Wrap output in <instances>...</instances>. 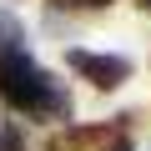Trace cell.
<instances>
[{"mask_svg": "<svg viewBox=\"0 0 151 151\" xmlns=\"http://www.w3.org/2000/svg\"><path fill=\"white\" fill-rule=\"evenodd\" d=\"M0 96H5L15 111H30V116H70V96L50 81L25 50L0 55Z\"/></svg>", "mask_w": 151, "mask_h": 151, "instance_id": "cell-1", "label": "cell"}, {"mask_svg": "<svg viewBox=\"0 0 151 151\" xmlns=\"http://www.w3.org/2000/svg\"><path fill=\"white\" fill-rule=\"evenodd\" d=\"M65 65H70L76 76H86L91 86H101V91H116L126 76H131V60H126V55H101V50H70Z\"/></svg>", "mask_w": 151, "mask_h": 151, "instance_id": "cell-2", "label": "cell"}, {"mask_svg": "<svg viewBox=\"0 0 151 151\" xmlns=\"http://www.w3.org/2000/svg\"><path fill=\"white\" fill-rule=\"evenodd\" d=\"M20 50V20L15 15H0V55Z\"/></svg>", "mask_w": 151, "mask_h": 151, "instance_id": "cell-3", "label": "cell"}, {"mask_svg": "<svg viewBox=\"0 0 151 151\" xmlns=\"http://www.w3.org/2000/svg\"><path fill=\"white\" fill-rule=\"evenodd\" d=\"M111 151H131V146H111Z\"/></svg>", "mask_w": 151, "mask_h": 151, "instance_id": "cell-4", "label": "cell"}, {"mask_svg": "<svg viewBox=\"0 0 151 151\" xmlns=\"http://www.w3.org/2000/svg\"><path fill=\"white\" fill-rule=\"evenodd\" d=\"M141 5H146V10H151V0H141Z\"/></svg>", "mask_w": 151, "mask_h": 151, "instance_id": "cell-5", "label": "cell"}]
</instances>
